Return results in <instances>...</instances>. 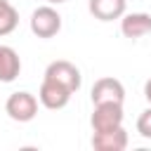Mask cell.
Here are the masks:
<instances>
[{"label":"cell","instance_id":"obj_1","mask_svg":"<svg viewBox=\"0 0 151 151\" xmlns=\"http://www.w3.org/2000/svg\"><path fill=\"white\" fill-rule=\"evenodd\" d=\"M31 31L38 38H54L61 31V14L52 5L35 7L31 14Z\"/></svg>","mask_w":151,"mask_h":151},{"label":"cell","instance_id":"obj_2","mask_svg":"<svg viewBox=\"0 0 151 151\" xmlns=\"http://www.w3.org/2000/svg\"><path fill=\"white\" fill-rule=\"evenodd\" d=\"M5 111L17 123H28L38 116V99L31 92H12L5 101Z\"/></svg>","mask_w":151,"mask_h":151},{"label":"cell","instance_id":"obj_3","mask_svg":"<svg viewBox=\"0 0 151 151\" xmlns=\"http://www.w3.org/2000/svg\"><path fill=\"white\" fill-rule=\"evenodd\" d=\"M45 78L64 85V87L71 90V92H78V90H80V83H83V76H80L78 66L71 64V61H66V59L52 61V64L45 68Z\"/></svg>","mask_w":151,"mask_h":151},{"label":"cell","instance_id":"obj_4","mask_svg":"<svg viewBox=\"0 0 151 151\" xmlns=\"http://www.w3.org/2000/svg\"><path fill=\"white\" fill-rule=\"evenodd\" d=\"M90 125L94 132H109L123 125V104H94Z\"/></svg>","mask_w":151,"mask_h":151},{"label":"cell","instance_id":"obj_5","mask_svg":"<svg viewBox=\"0 0 151 151\" xmlns=\"http://www.w3.org/2000/svg\"><path fill=\"white\" fill-rule=\"evenodd\" d=\"M125 101V87L118 78H99L92 85V104H123Z\"/></svg>","mask_w":151,"mask_h":151},{"label":"cell","instance_id":"obj_6","mask_svg":"<svg viewBox=\"0 0 151 151\" xmlns=\"http://www.w3.org/2000/svg\"><path fill=\"white\" fill-rule=\"evenodd\" d=\"M71 94H73V92H71V90H66L64 85H59V83H54V80L42 78V85H40L38 99H40V104H42L45 109H50V111H59V109H64V106L68 104Z\"/></svg>","mask_w":151,"mask_h":151},{"label":"cell","instance_id":"obj_7","mask_svg":"<svg viewBox=\"0 0 151 151\" xmlns=\"http://www.w3.org/2000/svg\"><path fill=\"white\" fill-rule=\"evenodd\" d=\"M120 31L125 38H144L146 33H151V14L146 12H130L120 17Z\"/></svg>","mask_w":151,"mask_h":151},{"label":"cell","instance_id":"obj_8","mask_svg":"<svg viewBox=\"0 0 151 151\" xmlns=\"http://www.w3.org/2000/svg\"><path fill=\"white\" fill-rule=\"evenodd\" d=\"M92 146L97 151H123L127 146V132L125 127H116L109 132H94L92 134Z\"/></svg>","mask_w":151,"mask_h":151},{"label":"cell","instance_id":"obj_9","mask_svg":"<svg viewBox=\"0 0 151 151\" xmlns=\"http://www.w3.org/2000/svg\"><path fill=\"white\" fill-rule=\"evenodd\" d=\"M125 7L127 2L125 0H90L87 2V9L94 19L99 21H113V19H120L125 14Z\"/></svg>","mask_w":151,"mask_h":151},{"label":"cell","instance_id":"obj_10","mask_svg":"<svg viewBox=\"0 0 151 151\" xmlns=\"http://www.w3.org/2000/svg\"><path fill=\"white\" fill-rule=\"evenodd\" d=\"M21 73V59L14 47L0 45V83H12Z\"/></svg>","mask_w":151,"mask_h":151},{"label":"cell","instance_id":"obj_11","mask_svg":"<svg viewBox=\"0 0 151 151\" xmlns=\"http://www.w3.org/2000/svg\"><path fill=\"white\" fill-rule=\"evenodd\" d=\"M19 24V12L9 0H0V35H9Z\"/></svg>","mask_w":151,"mask_h":151},{"label":"cell","instance_id":"obj_12","mask_svg":"<svg viewBox=\"0 0 151 151\" xmlns=\"http://www.w3.org/2000/svg\"><path fill=\"white\" fill-rule=\"evenodd\" d=\"M137 132L144 139H151V106L139 113V118H137Z\"/></svg>","mask_w":151,"mask_h":151},{"label":"cell","instance_id":"obj_13","mask_svg":"<svg viewBox=\"0 0 151 151\" xmlns=\"http://www.w3.org/2000/svg\"><path fill=\"white\" fill-rule=\"evenodd\" d=\"M144 97H146V101L151 104V78L144 83Z\"/></svg>","mask_w":151,"mask_h":151},{"label":"cell","instance_id":"obj_14","mask_svg":"<svg viewBox=\"0 0 151 151\" xmlns=\"http://www.w3.org/2000/svg\"><path fill=\"white\" fill-rule=\"evenodd\" d=\"M61 2H66V0H47V5H61Z\"/></svg>","mask_w":151,"mask_h":151}]
</instances>
